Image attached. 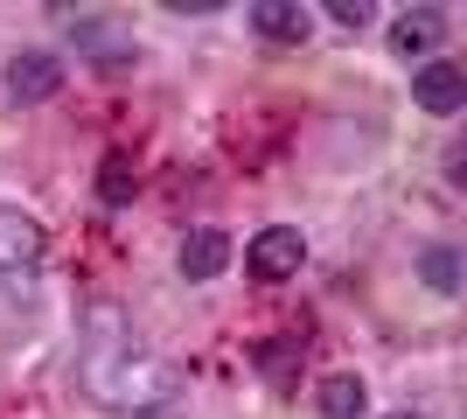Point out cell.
Masks as SVG:
<instances>
[{"instance_id":"cell-1","label":"cell","mask_w":467,"mask_h":419,"mask_svg":"<svg viewBox=\"0 0 467 419\" xmlns=\"http://www.w3.org/2000/svg\"><path fill=\"white\" fill-rule=\"evenodd\" d=\"M84 392H91L98 405H112V413H161V405L175 399V371H168L154 350H140V342L119 329L112 308H98L91 342H84Z\"/></svg>"},{"instance_id":"cell-2","label":"cell","mask_w":467,"mask_h":419,"mask_svg":"<svg viewBox=\"0 0 467 419\" xmlns=\"http://www.w3.org/2000/svg\"><path fill=\"white\" fill-rule=\"evenodd\" d=\"M244 266H252V279L279 287V279H293L300 266H307V238H300L293 224H265V231L244 245Z\"/></svg>"},{"instance_id":"cell-3","label":"cell","mask_w":467,"mask_h":419,"mask_svg":"<svg viewBox=\"0 0 467 419\" xmlns=\"http://www.w3.org/2000/svg\"><path fill=\"white\" fill-rule=\"evenodd\" d=\"M42 252H49V231H42L28 210L0 203V273H36Z\"/></svg>"},{"instance_id":"cell-4","label":"cell","mask_w":467,"mask_h":419,"mask_svg":"<svg viewBox=\"0 0 467 419\" xmlns=\"http://www.w3.org/2000/svg\"><path fill=\"white\" fill-rule=\"evenodd\" d=\"M63 91V57H49V49H21V57H7V99L15 105H42Z\"/></svg>"},{"instance_id":"cell-5","label":"cell","mask_w":467,"mask_h":419,"mask_svg":"<svg viewBox=\"0 0 467 419\" xmlns=\"http://www.w3.org/2000/svg\"><path fill=\"white\" fill-rule=\"evenodd\" d=\"M411 99H419V112H432V120H453L467 105V70L461 63H426V70L411 78Z\"/></svg>"},{"instance_id":"cell-6","label":"cell","mask_w":467,"mask_h":419,"mask_svg":"<svg viewBox=\"0 0 467 419\" xmlns=\"http://www.w3.org/2000/svg\"><path fill=\"white\" fill-rule=\"evenodd\" d=\"M252 36L293 49V42L314 36V7H300V0H258V7H252Z\"/></svg>"},{"instance_id":"cell-7","label":"cell","mask_w":467,"mask_h":419,"mask_svg":"<svg viewBox=\"0 0 467 419\" xmlns=\"http://www.w3.org/2000/svg\"><path fill=\"white\" fill-rule=\"evenodd\" d=\"M63 21H70V36H78V49L91 63H133V42H126V28L105 15H70V7H57Z\"/></svg>"},{"instance_id":"cell-8","label":"cell","mask_w":467,"mask_h":419,"mask_svg":"<svg viewBox=\"0 0 467 419\" xmlns=\"http://www.w3.org/2000/svg\"><path fill=\"white\" fill-rule=\"evenodd\" d=\"M390 42H398V57H432L447 42V15L440 7H405V15L390 21Z\"/></svg>"},{"instance_id":"cell-9","label":"cell","mask_w":467,"mask_h":419,"mask_svg":"<svg viewBox=\"0 0 467 419\" xmlns=\"http://www.w3.org/2000/svg\"><path fill=\"white\" fill-rule=\"evenodd\" d=\"M175 266H182V279H216V273H223V266H231V238L202 224V231H189V238H182Z\"/></svg>"},{"instance_id":"cell-10","label":"cell","mask_w":467,"mask_h":419,"mask_svg":"<svg viewBox=\"0 0 467 419\" xmlns=\"http://www.w3.org/2000/svg\"><path fill=\"white\" fill-rule=\"evenodd\" d=\"M314 405H321V419H363L370 392H363V378H356V371H328V378L314 384Z\"/></svg>"},{"instance_id":"cell-11","label":"cell","mask_w":467,"mask_h":419,"mask_svg":"<svg viewBox=\"0 0 467 419\" xmlns=\"http://www.w3.org/2000/svg\"><path fill=\"white\" fill-rule=\"evenodd\" d=\"M419 279H426L432 294H461V252H453V245H426V252H419Z\"/></svg>"},{"instance_id":"cell-12","label":"cell","mask_w":467,"mask_h":419,"mask_svg":"<svg viewBox=\"0 0 467 419\" xmlns=\"http://www.w3.org/2000/svg\"><path fill=\"white\" fill-rule=\"evenodd\" d=\"M98 196L112 203V210H126V203H133V168H126V161H105V168H98Z\"/></svg>"},{"instance_id":"cell-13","label":"cell","mask_w":467,"mask_h":419,"mask_svg":"<svg viewBox=\"0 0 467 419\" xmlns=\"http://www.w3.org/2000/svg\"><path fill=\"white\" fill-rule=\"evenodd\" d=\"M258 363H265L273 378H286L293 363H300V350H293V342H265V350H258Z\"/></svg>"},{"instance_id":"cell-14","label":"cell","mask_w":467,"mask_h":419,"mask_svg":"<svg viewBox=\"0 0 467 419\" xmlns=\"http://www.w3.org/2000/svg\"><path fill=\"white\" fill-rule=\"evenodd\" d=\"M328 21H342V28H363V21H370V0H328Z\"/></svg>"},{"instance_id":"cell-15","label":"cell","mask_w":467,"mask_h":419,"mask_svg":"<svg viewBox=\"0 0 467 419\" xmlns=\"http://www.w3.org/2000/svg\"><path fill=\"white\" fill-rule=\"evenodd\" d=\"M390 419H419V413H390Z\"/></svg>"}]
</instances>
